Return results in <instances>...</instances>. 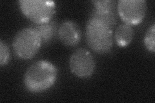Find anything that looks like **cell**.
<instances>
[{
  "label": "cell",
  "mask_w": 155,
  "mask_h": 103,
  "mask_svg": "<svg viewBox=\"0 0 155 103\" xmlns=\"http://www.w3.org/2000/svg\"><path fill=\"white\" fill-rule=\"evenodd\" d=\"M21 11L34 23H42L51 20L56 12L55 3L46 0H19Z\"/></svg>",
  "instance_id": "277c9868"
},
{
  "label": "cell",
  "mask_w": 155,
  "mask_h": 103,
  "mask_svg": "<svg viewBox=\"0 0 155 103\" xmlns=\"http://www.w3.org/2000/svg\"><path fill=\"white\" fill-rule=\"evenodd\" d=\"M155 36V24H153L147 31L144 37L145 46L148 49V50L154 53L155 45H154V36Z\"/></svg>",
  "instance_id": "7c38bea8"
},
{
  "label": "cell",
  "mask_w": 155,
  "mask_h": 103,
  "mask_svg": "<svg viewBox=\"0 0 155 103\" xmlns=\"http://www.w3.org/2000/svg\"><path fill=\"white\" fill-rule=\"evenodd\" d=\"M41 41L36 32L31 27L19 31L14 37L12 47L15 54L23 60H29L40 50Z\"/></svg>",
  "instance_id": "3957f363"
},
{
  "label": "cell",
  "mask_w": 155,
  "mask_h": 103,
  "mask_svg": "<svg viewBox=\"0 0 155 103\" xmlns=\"http://www.w3.org/2000/svg\"><path fill=\"white\" fill-rule=\"evenodd\" d=\"M10 60V51L8 45L3 41H0V65H5Z\"/></svg>",
  "instance_id": "4fadbf2b"
},
{
  "label": "cell",
  "mask_w": 155,
  "mask_h": 103,
  "mask_svg": "<svg viewBox=\"0 0 155 103\" xmlns=\"http://www.w3.org/2000/svg\"><path fill=\"white\" fill-rule=\"evenodd\" d=\"M58 36L60 41L65 46H76L81 39V28L78 24L73 21H65L58 28Z\"/></svg>",
  "instance_id": "52a82bcc"
},
{
  "label": "cell",
  "mask_w": 155,
  "mask_h": 103,
  "mask_svg": "<svg viewBox=\"0 0 155 103\" xmlns=\"http://www.w3.org/2000/svg\"><path fill=\"white\" fill-rule=\"evenodd\" d=\"M85 36L87 45L96 53H107L113 48V29L94 19L89 18L86 23Z\"/></svg>",
  "instance_id": "7a4b0ae2"
},
{
  "label": "cell",
  "mask_w": 155,
  "mask_h": 103,
  "mask_svg": "<svg viewBox=\"0 0 155 103\" xmlns=\"http://www.w3.org/2000/svg\"><path fill=\"white\" fill-rule=\"evenodd\" d=\"M89 18L94 19L105 24L111 29H113L116 24V18L114 12L98 11L93 9Z\"/></svg>",
  "instance_id": "30bf717a"
},
{
  "label": "cell",
  "mask_w": 155,
  "mask_h": 103,
  "mask_svg": "<svg viewBox=\"0 0 155 103\" xmlns=\"http://www.w3.org/2000/svg\"><path fill=\"white\" fill-rule=\"evenodd\" d=\"M134 37V31L132 26L127 23H122L116 28L114 39L117 45L125 47L131 43Z\"/></svg>",
  "instance_id": "9c48e42d"
},
{
  "label": "cell",
  "mask_w": 155,
  "mask_h": 103,
  "mask_svg": "<svg viewBox=\"0 0 155 103\" xmlns=\"http://www.w3.org/2000/svg\"><path fill=\"white\" fill-rule=\"evenodd\" d=\"M58 76L56 66L48 61L32 63L26 70L23 82L27 90L33 93L44 92L54 84Z\"/></svg>",
  "instance_id": "6da1fadb"
},
{
  "label": "cell",
  "mask_w": 155,
  "mask_h": 103,
  "mask_svg": "<svg viewBox=\"0 0 155 103\" xmlns=\"http://www.w3.org/2000/svg\"><path fill=\"white\" fill-rule=\"evenodd\" d=\"M71 72L80 78L91 76L96 68V61L93 54L85 48H78L71 55L69 60Z\"/></svg>",
  "instance_id": "5b68a950"
},
{
  "label": "cell",
  "mask_w": 155,
  "mask_h": 103,
  "mask_svg": "<svg viewBox=\"0 0 155 103\" xmlns=\"http://www.w3.org/2000/svg\"><path fill=\"white\" fill-rule=\"evenodd\" d=\"M92 3L94 5V9L98 11L114 12L116 2L113 0H96Z\"/></svg>",
  "instance_id": "8fae6325"
},
{
  "label": "cell",
  "mask_w": 155,
  "mask_h": 103,
  "mask_svg": "<svg viewBox=\"0 0 155 103\" xmlns=\"http://www.w3.org/2000/svg\"><path fill=\"white\" fill-rule=\"evenodd\" d=\"M35 31L40 37L41 45L50 42L58 34L57 23L54 21H49L42 23H33L29 27Z\"/></svg>",
  "instance_id": "ba28073f"
},
{
  "label": "cell",
  "mask_w": 155,
  "mask_h": 103,
  "mask_svg": "<svg viewBox=\"0 0 155 103\" xmlns=\"http://www.w3.org/2000/svg\"><path fill=\"white\" fill-rule=\"evenodd\" d=\"M118 12L124 23L138 24L141 23L147 11L145 0H120L117 5Z\"/></svg>",
  "instance_id": "8992f818"
}]
</instances>
